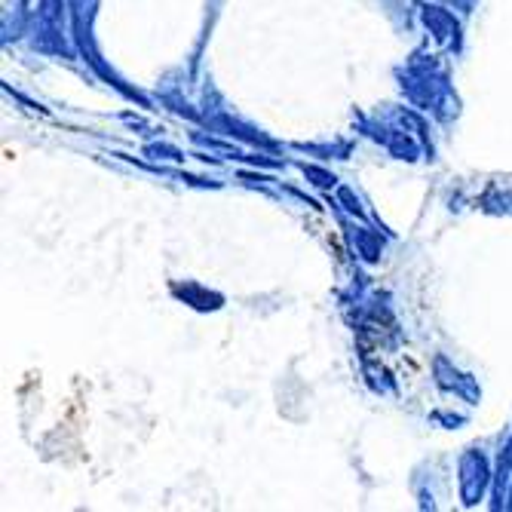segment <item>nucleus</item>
I'll list each match as a JSON object with an SVG mask.
<instances>
[]
</instances>
